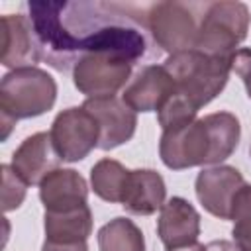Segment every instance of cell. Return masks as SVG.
<instances>
[{"label": "cell", "instance_id": "obj_20", "mask_svg": "<svg viewBox=\"0 0 251 251\" xmlns=\"http://www.w3.org/2000/svg\"><path fill=\"white\" fill-rule=\"evenodd\" d=\"M204 122L210 129L212 145H214V165L226 161L237 147L241 137L239 120L231 112H214L204 116Z\"/></svg>", "mask_w": 251, "mask_h": 251}, {"label": "cell", "instance_id": "obj_2", "mask_svg": "<svg viewBox=\"0 0 251 251\" xmlns=\"http://www.w3.org/2000/svg\"><path fill=\"white\" fill-rule=\"evenodd\" d=\"M233 59L204 55L196 49L169 55L163 67L175 82V94L196 112L210 104L227 84Z\"/></svg>", "mask_w": 251, "mask_h": 251}, {"label": "cell", "instance_id": "obj_26", "mask_svg": "<svg viewBox=\"0 0 251 251\" xmlns=\"http://www.w3.org/2000/svg\"><path fill=\"white\" fill-rule=\"evenodd\" d=\"M167 251H208V249L202 243H192V245H186V247H176V249H167Z\"/></svg>", "mask_w": 251, "mask_h": 251}, {"label": "cell", "instance_id": "obj_1", "mask_svg": "<svg viewBox=\"0 0 251 251\" xmlns=\"http://www.w3.org/2000/svg\"><path fill=\"white\" fill-rule=\"evenodd\" d=\"M41 59L67 71L86 53H120L133 63L147 53L145 16L106 2H27Z\"/></svg>", "mask_w": 251, "mask_h": 251}, {"label": "cell", "instance_id": "obj_5", "mask_svg": "<svg viewBox=\"0 0 251 251\" xmlns=\"http://www.w3.org/2000/svg\"><path fill=\"white\" fill-rule=\"evenodd\" d=\"M196 4L184 2H157L147 8L145 27L157 47L175 55L194 49L200 18L194 14Z\"/></svg>", "mask_w": 251, "mask_h": 251}, {"label": "cell", "instance_id": "obj_27", "mask_svg": "<svg viewBox=\"0 0 251 251\" xmlns=\"http://www.w3.org/2000/svg\"><path fill=\"white\" fill-rule=\"evenodd\" d=\"M249 151H251V149H249Z\"/></svg>", "mask_w": 251, "mask_h": 251}, {"label": "cell", "instance_id": "obj_7", "mask_svg": "<svg viewBox=\"0 0 251 251\" xmlns=\"http://www.w3.org/2000/svg\"><path fill=\"white\" fill-rule=\"evenodd\" d=\"M159 155L161 161L173 171L198 165H214V145L204 118L163 129Z\"/></svg>", "mask_w": 251, "mask_h": 251}, {"label": "cell", "instance_id": "obj_17", "mask_svg": "<svg viewBox=\"0 0 251 251\" xmlns=\"http://www.w3.org/2000/svg\"><path fill=\"white\" fill-rule=\"evenodd\" d=\"M45 239L55 243H78L86 241L92 233V212L88 204L63 210V212H45L43 216Z\"/></svg>", "mask_w": 251, "mask_h": 251}, {"label": "cell", "instance_id": "obj_25", "mask_svg": "<svg viewBox=\"0 0 251 251\" xmlns=\"http://www.w3.org/2000/svg\"><path fill=\"white\" fill-rule=\"evenodd\" d=\"M208 251H243L235 241H227V239H216V241H210L206 245Z\"/></svg>", "mask_w": 251, "mask_h": 251}, {"label": "cell", "instance_id": "obj_14", "mask_svg": "<svg viewBox=\"0 0 251 251\" xmlns=\"http://www.w3.org/2000/svg\"><path fill=\"white\" fill-rule=\"evenodd\" d=\"M59 157L51 133L39 131L25 137L20 147L12 155V169L27 182V184H41V180L59 169Z\"/></svg>", "mask_w": 251, "mask_h": 251}, {"label": "cell", "instance_id": "obj_11", "mask_svg": "<svg viewBox=\"0 0 251 251\" xmlns=\"http://www.w3.org/2000/svg\"><path fill=\"white\" fill-rule=\"evenodd\" d=\"M0 25H2L0 63L12 71L22 67H35V63L41 61V47L29 16L4 14Z\"/></svg>", "mask_w": 251, "mask_h": 251}, {"label": "cell", "instance_id": "obj_23", "mask_svg": "<svg viewBox=\"0 0 251 251\" xmlns=\"http://www.w3.org/2000/svg\"><path fill=\"white\" fill-rule=\"evenodd\" d=\"M231 71H235V75L243 80L247 96L251 98V47H239L235 51Z\"/></svg>", "mask_w": 251, "mask_h": 251}, {"label": "cell", "instance_id": "obj_16", "mask_svg": "<svg viewBox=\"0 0 251 251\" xmlns=\"http://www.w3.org/2000/svg\"><path fill=\"white\" fill-rule=\"evenodd\" d=\"M167 196V186L163 176L153 169L129 171L126 190L122 196V206L129 214L151 216L163 208Z\"/></svg>", "mask_w": 251, "mask_h": 251}, {"label": "cell", "instance_id": "obj_4", "mask_svg": "<svg viewBox=\"0 0 251 251\" xmlns=\"http://www.w3.org/2000/svg\"><path fill=\"white\" fill-rule=\"evenodd\" d=\"M251 14L243 2H210L200 16L194 49L220 59H233L247 37Z\"/></svg>", "mask_w": 251, "mask_h": 251}, {"label": "cell", "instance_id": "obj_22", "mask_svg": "<svg viewBox=\"0 0 251 251\" xmlns=\"http://www.w3.org/2000/svg\"><path fill=\"white\" fill-rule=\"evenodd\" d=\"M2 208L4 212H12L20 208L25 198L27 182L12 169V165H2Z\"/></svg>", "mask_w": 251, "mask_h": 251}, {"label": "cell", "instance_id": "obj_6", "mask_svg": "<svg viewBox=\"0 0 251 251\" xmlns=\"http://www.w3.org/2000/svg\"><path fill=\"white\" fill-rule=\"evenodd\" d=\"M133 61L120 53H86L73 67V82L86 98L116 96L131 75Z\"/></svg>", "mask_w": 251, "mask_h": 251}, {"label": "cell", "instance_id": "obj_19", "mask_svg": "<svg viewBox=\"0 0 251 251\" xmlns=\"http://www.w3.org/2000/svg\"><path fill=\"white\" fill-rule=\"evenodd\" d=\"M100 251H145L141 229L129 218H114L98 229Z\"/></svg>", "mask_w": 251, "mask_h": 251}, {"label": "cell", "instance_id": "obj_15", "mask_svg": "<svg viewBox=\"0 0 251 251\" xmlns=\"http://www.w3.org/2000/svg\"><path fill=\"white\" fill-rule=\"evenodd\" d=\"M45 212H63L86 204L88 184L75 169H55L39 184Z\"/></svg>", "mask_w": 251, "mask_h": 251}, {"label": "cell", "instance_id": "obj_3", "mask_svg": "<svg viewBox=\"0 0 251 251\" xmlns=\"http://www.w3.org/2000/svg\"><path fill=\"white\" fill-rule=\"evenodd\" d=\"M57 100L55 78L39 67H22L6 73L0 82V116L6 139L18 120L35 118L53 108Z\"/></svg>", "mask_w": 251, "mask_h": 251}, {"label": "cell", "instance_id": "obj_13", "mask_svg": "<svg viewBox=\"0 0 251 251\" xmlns=\"http://www.w3.org/2000/svg\"><path fill=\"white\" fill-rule=\"evenodd\" d=\"M157 235L167 249L198 243L200 214L188 200L180 196H173L161 208L157 220Z\"/></svg>", "mask_w": 251, "mask_h": 251}, {"label": "cell", "instance_id": "obj_8", "mask_svg": "<svg viewBox=\"0 0 251 251\" xmlns=\"http://www.w3.org/2000/svg\"><path fill=\"white\" fill-rule=\"evenodd\" d=\"M49 133L59 157L67 163L82 161L100 141V126L84 106H73L59 112Z\"/></svg>", "mask_w": 251, "mask_h": 251}, {"label": "cell", "instance_id": "obj_21", "mask_svg": "<svg viewBox=\"0 0 251 251\" xmlns=\"http://www.w3.org/2000/svg\"><path fill=\"white\" fill-rule=\"evenodd\" d=\"M229 220H233L231 235L235 243L243 251H251V184H245L237 192Z\"/></svg>", "mask_w": 251, "mask_h": 251}, {"label": "cell", "instance_id": "obj_18", "mask_svg": "<svg viewBox=\"0 0 251 251\" xmlns=\"http://www.w3.org/2000/svg\"><path fill=\"white\" fill-rule=\"evenodd\" d=\"M129 169L116 159H100L90 171V184L98 198L106 202H122Z\"/></svg>", "mask_w": 251, "mask_h": 251}, {"label": "cell", "instance_id": "obj_12", "mask_svg": "<svg viewBox=\"0 0 251 251\" xmlns=\"http://www.w3.org/2000/svg\"><path fill=\"white\" fill-rule=\"evenodd\" d=\"M175 94V82L163 65H145L126 86L122 100L133 112H159Z\"/></svg>", "mask_w": 251, "mask_h": 251}, {"label": "cell", "instance_id": "obj_24", "mask_svg": "<svg viewBox=\"0 0 251 251\" xmlns=\"http://www.w3.org/2000/svg\"><path fill=\"white\" fill-rule=\"evenodd\" d=\"M41 251H88L86 241H78V243H55V241H47L43 243Z\"/></svg>", "mask_w": 251, "mask_h": 251}, {"label": "cell", "instance_id": "obj_9", "mask_svg": "<svg viewBox=\"0 0 251 251\" xmlns=\"http://www.w3.org/2000/svg\"><path fill=\"white\" fill-rule=\"evenodd\" d=\"M245 186L241 173L229 165H214L202 169L196 176L194 190L206 212L220 220L231 218V206L237 192Z\"/></svg>", "mask_w": 251, "mask_h": 251}, {"label": "cell", "instance_id": "obj_10", "mask_svg": "<svg viewBox=\"0 0 251 251\" xmlns=\"http://www.w3.org/2000/svg\"><path fill=\"white\" fill-rule=\"evenodd\" d=\"M82 106L96 118L100 126V141H98L100 149L110 151L133 137L137 116L122 98L116 96L86 98Z\"/></svg>", "mask_w": 251, "mask_h": 251}]
</instances>
